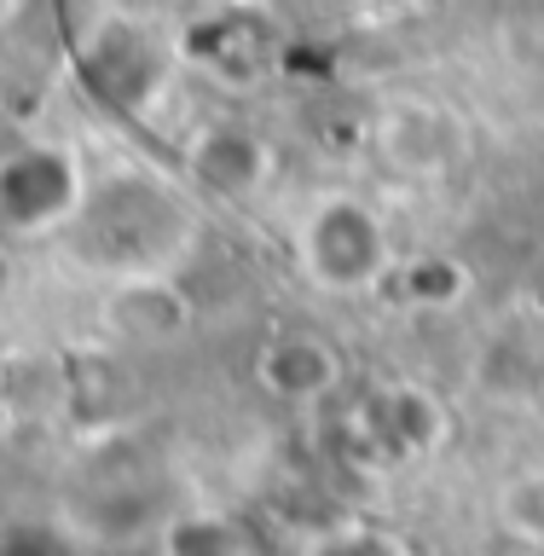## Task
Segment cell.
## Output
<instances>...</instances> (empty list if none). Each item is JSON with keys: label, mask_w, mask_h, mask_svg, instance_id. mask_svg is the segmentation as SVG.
Returning a JSON list of instances; mask_svg holds the SVG:
<instances>
[{"label": "cell", "mask_w": 544, "mask_h": 556, "mask_svg": "<svg viewBox=\"0 0 544 556\" xmlns=\"http://www.w3.org/2000/svg\"><path fill=\"white\" fill-rule=\"evenodd\" d=\"M69 243L116 273H151L186 243V203L156 180L116 174L81 191L69 215Z\"/></svg>", "instance_id": "1"}, {"label": "cell", "mask_w": 544, "mask_h": 556, "mask_svg": "<svg viewBox=\"0 0 544 556\" xmlns=\"http://www.w3.org/2000/svg\"><path fill=\"white\" fill-rule=\"evenodd\" d=\"M302 261L330 290H359L389 267V232L359 198H325L302 220Z\"/></svg>", "instance_id": "2"}, {"label": "cell", "mask_w": 544, "mask_h": 556, "mask_svg": "<svg viewBox=\"0 0 544 556\" xmlns=\"http://www.w3.org/2000/svg\"><path fill=\"white\" fill-rule=\"evenodd\" d=\"M81 174L59 146H17L0 156V220L29 232V226L69 220L81 203Z\"/></svg>", "instance_id": "3"}, {"label": "cell", "mask_w": 544, "mask_h": 556, "mask_svg": "<svg viewBox=\"0 0 544 556\" xmlns=\"http://www.w3.org/2000/svg\"><path fill=\"white\" fill-rule=\"evenodd\" d=\"M186 163L208 191H220V198H250V191L267 180L273 151H267V139L238 128V122H215V128H203L191 139Z\"/></svg>", "instance_id": "4"}, {"label": "cell", "mask_w": 544, "mask_h": 556, "mask_svg": "<svg viewBox=\"0 0 544 556\" xmlns=\"http://www.w3.org/2000/svg\"><path fill=\"white\" fill-rule=\"evenodd\" d=\"M330 371H337V359H330V348L313 342V337H290V342H278L267 354V382H273V389H284V394L325 389Z\"/></svg>", "instance_id": "5"}, {"label": "cell", "mask_w": 544, "mask_h": 556, "mask_svg": "<svg viewBox=\"0 0 544 556\" xmlns=\"http://www.w3.org/2000/svg\"><path fill=\"white\" fill-rule=\"evenodd\" d=\"M0 556H69V551L52 533H41V528H17V533L0 539Z\"/></svg>", "instance_id": "6"}]
</instances>
